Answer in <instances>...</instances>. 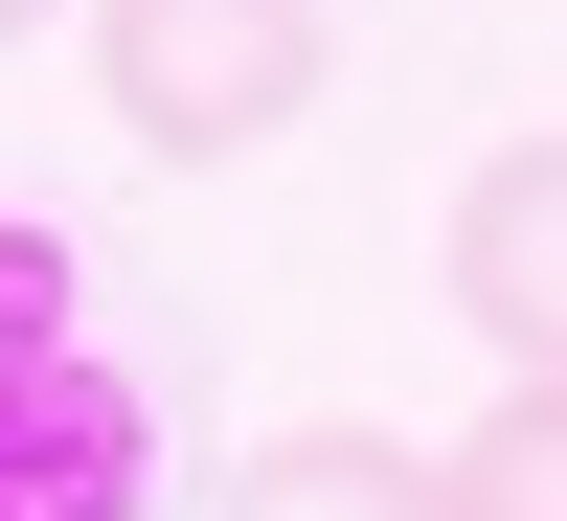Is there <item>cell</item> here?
I'll return each mask as SVG.
<instances>
[{
	"label": "cell",
	"mask_w": 567,
	"mask_h": 521,
	"mask_svg": "<svg viewBox=\"0 0 567 521\" xmlns=\"http://www.w3.org/2000/svg\"><path fill=\"white\" fill-rule=\"evenodd\" d=\"M432 272H454V317H477L499 386H567V136H477Z\"/></svg>",
	"instance_id": "7a4b0ae2"
},
{
	"label": "cell",
	"mask_w": 567,
	"mask_h": 521,
	"mask_svg": "<svg viewBox=\"0 0 567 521\" xmlns=\"http://www.w3.org/2000/svg\"><path fill=\"white\" fill-rule=\"evenodd\" d=\"M91 91L136 159H272L341 91V0H91Z\"/></svg>",
	"instance_id": "6da1fadb"
},
{
	"label": "cell",
	"mask_w": 567,
	"mask_h": 521,
	"mask_svg": "<svg viewBox=\"0 0 567 521\" xmlns=\"http://www.w3.org/2000/svg\"><path fill=\"white\" fill-rule=\"evenodd\" d=\"M69 341H91V272L45 250V227H0V386H45Z\"/></svg>",
	"instance_id": "8992f818"
},
{
	"label": "cell",
	"mask_w": 567,
	"mask_h": 521,
	"mask_svg": "<svg viewBox=\"0 0 567 521\" xmlns=\"http://www.w3.org/2000/svg\"><path fill=\"white\" fill-rule=\"evenodd\" d=\"M45 23H69V0H0V45H45Z\"/></svg>",
	"instance_id": "52a82bcc"
},
{
	"label": "cell",
	"mask_w": 567,
	"mask_h": 521,
	"mask_svg": "<svg viewBox=\"0 0 567 521\" xmlns=\"http://www.w3.org/2000/svg\"><path fill=\"white\" fill-rule=\"evenodd\" d=\"M432 521H567V386H499L432 454Z\"/></svg>",
	"instance_id": "5b68a950"
},
{
	"label": "cell",
	"mask_w": 567,
	"mask_h": 521,
	"mask_svg": "<svg viewBox=\"0 0 567 521\" xmlns=\"http://www.w3.org/2000/svg\"><path fill=\"white\" fill-rule=\"evenodd\" d=\"M205 521H432V431H363V408H296V431L227 454Z\"/></svg>",
	"instance_id": "277c9868"
},
{
	"label": "cell",
	"mask_w": 567,
	"mask_h": 521,
	"mask_svg": "<svg viewBox=\"0 0 567 521\" xmlns=\"http://www.w3.org/2000/svg\"><path fill=\"white\" fill-rule=\"evenodd\" d=\"M159 499V408L114 341H69L45 386H0V521H136Z\"/></svg>",
	"instance_id": "3957f363"
}]
</instances>
